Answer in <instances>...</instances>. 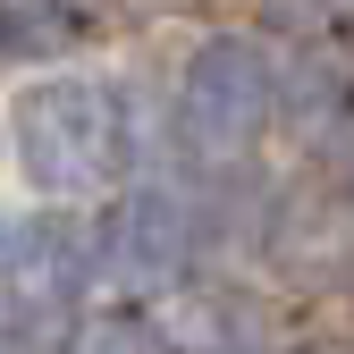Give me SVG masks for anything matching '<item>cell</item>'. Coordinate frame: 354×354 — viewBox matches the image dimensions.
<instances>
[{"mask_svg":"<svg viewBox=\"0 0 354 354\" xmlns=\"http://www.w3.org/2000/svg\"><path fill=\"white\" fill-rule=\"evenodd\" d=\"M9 152L42 194H102L136 169V127L102 76H34L9 102Z\"/></svg>","mask_w":354,"mask_h":354,"instance_id":"6da1fadb","label":"cell"},{"mask_svg":"<svg viewBox=\"0 0 354 354\" xmlns=\"http://www.w3.org/2000/svg\"><path fill=\"white\" fill-rule=\"evenodd\" d=\"M102 270V245L84 219L68 211H34L9 228V253H0V304L26 337H59L68 321H84V287Z\"/></svg>","mask_w":354,"mask_h":354,"instance_id":"7a4b0ae2","label":"cell"},{"mask_svg":"<svg viewBox=\"0 0 354 354\" xmlns=\"http://www.w3.org/2000/svg\"><path fill=\"white\" fill-rule=\"evenodd\" d=\"M177 110H186V136L203 152H245L261 127L279 118V68L261 59V42L211 34L203 51L186 59V93H177Z\"/></svg>","mask_w":354,"mask_h":354,"instance_id":"3957f363","label":"cell"},{"mask_svg":"<svg viewBox=\"0 0 354 354\" xmlns=\"http://www.w3.org/2000/svg\"><path fill=\"white\" fill-rule=\"evenodd\" d=\"M102 270L127 279V287H177L186 279V261H194V219L177 194L144 186V194H118L110 219H102Z\"/></svg>","mask_w":354,"mask_h":354,"instance_id":"277c9868","label":"cell"},{"mask_svg":"<svg viewBox=\"0 0 354 354\" xmlns=\"http://www.w3.org/2000/svg\"><path fill=\"white\" fill-rule=\"evenodd\" d=\"M270 253L295 279H337L354 270V194L346 186H287L270 203Z\"/></svg>","mask_w":354,"mask_h":354,"instance_id":"5b68a950","label":"cell"},{"mask_svg":"<svg viewBox=\"0 0 354 354\" xmlns=\"http://www.w3.org/2000/svg\"><path fill=\"white\" fill-rule=\"evenodd\" d=\"M68 354H169V329L152 313H136V304H110V313H84Z\"/></svg>","mask_w":354,"mask_h":354,"instance_id":"8992f818","label":"cell"},{"mask_svg":"<svg viewBox=\"0 0 354 354\" xmlns=\"http://www.w3.org/2000/svg\"><path fill=\"white\" fill-rule=\"evenodd\" d=\"M295 354H354V346H295Z\"/></svg>","mask_w":354,"mask_h":354,"instance_id":"52a82bcc","label":"cell"},{"mask_svg":"<svg viewBox=\"0 0 354 354\" xmlns=\"http://www.w3.org/2000/svg\"><path fill=\"white\" fill-rule=\"evenodd\" d=\"M0 152H9V136H0Z\"/></svg>","mask_w":354,"mask_h":354,"instance_id":"ba28073f","label":"cell"}]
</instances>
